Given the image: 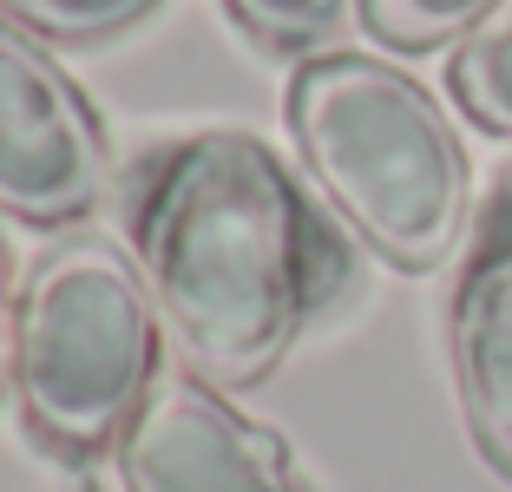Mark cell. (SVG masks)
<instances>
[{
	"label": "cell",
	"instance_id": "obj_1",
	"mask_svg": "<svg viewBox=\"0 0 512 492\" xmlns=\"http://www.w3.org/2000/svg\"><path fill=\"white\" fill-rule=\"evenodd\" d=\"M132 250L158 328L224 394L270 381L348 283L316 197L243 125L191 132L138 171Z\"/></svg>",
	"mask_w": 512,
	"mask_h": 492
},
{
	"label": "cell",
	"instance_id": "obj_2",
	"mask_svg": "<svg viewBox=\"0 0 512 492\" xmlns=\"http://www.w3.org/2000/svg\"><path fill=\"white\" fill-rule=\"evenodd\" d=\"M289 138L316 191L388 269L427 276L473 224V164L440 99L375 53H316L289 79Z\"/></svg>",
	"mask_w": 512,
	"mask_h": 492
},
{
	"label": "cell",
	"instance_id": "obj_3",
	"mask_svg": "<svg viewBox=\"0 0 512 492\" xmlns=\"http://www.w3.org/2000/svg\"><path fill=\"white\" fill-rule=\"evenodd\" d=\"M158 381V309L125 256L99 230L46 243L20 276L14 309V401L40 447H112Z\"/></svg>",
	"mask_w": 512,
	"mask_h": 492
},
{
	"label": "cell",
	"instance_id": "obj_4",
	"mask_svg": "<svg viewBox=\"0 0 512 492\" xmlns=\"http://www.w3.org/2000/svg\"><path fill=\"white\" fill-rule=\"evenodd\" d=\"M112 191L106 125L40 33L0 14V217L79 224Z\"/></svg>",
	"mask_w": 512,
	"mask_h": 492
},
{
	"label": "cell",
	"instance_id": "obj_5",
	"mask_svg": "<svg viewBox=\"0 0 512 492\" xmlns=\"http://www.w3.org/2000/svg\"><path fill=\"white\" fill-rule=\"evenodd\" d=\"M125 492H309L276 427L224 401L197 374H158L119 433Z\"/></svg>",
	"mask_w": 512,
	"mask_h": 492
},
{
	"label": "cell",
	"instance_id": "obj_6",
	"mask_svg": "<svg viewBox=\"0 0 512 492\" xmlns=\"http://www.w3.org/2000/svg\"><path fill=\"white\" fill-rule=\"evenodd\" d=\"M447 361L480 460L499 479H512V171L499 178L473 256L460 269V289H453Z\"/></svg>",
	"mask_w": 512,
	"mask_h": 492
},
{
	"label": "cell",
	"instance_id": "obj_7",
	"mask_svg": "<svg viewBox=\"0 0 512 492\" xmlns=\"http://www.w3.org/2000/svg\"><path fill=\"white\" fill-rule=\"evenodd\" d=\"M447 86H453L460 112H467L480 132L512 138V0L486 20V27H473L467 40L453 46Z\"/></svg>",
	"mask_w": 512,
	"mask_h": 492
},
{
	"label": "cell",
	"instance_id": "obj_8",
	"mask_svg": "<svg viewBox=\"0 0 512 492\" xmlns=\"http://www.w3.org/2000/svg\"><path fill=\"white\" fill-rule=\"evenodd\" d=\"M506 0H362V20L394 53H434L447 40H467L473 27L499 14Z\"/></svg>",
	"mask_w": 512,
	"mask_h": 492
},
{
	"label": "cell",
	"instance_id": "obj_9",
	"mask_svg": "<svg viewBox=\"0 0 512 492\" xmlns=\"http://www.w3.org/2000/svg\"><path fill=\"white\" fill-rule=\"evenodd\" d=\"M158 7H165V0H0L7 20H20L27 33L60 40V46L119 40V33H132L138 20H151Z\"/></svg>",
	"mask_w": 512,
	"mask_h": 492
},
{
	"label": "cell",
	"instance_id": "obj_10",
	"mask_svg": "<svg viewBox=\"0 0 512 492\" xmlns=\"http://www.w3.org/2000/svg\"><path fill=\"white\" fill-rule=\"evenodd\" d=\"M230 20L270 53H316L342 33L355 0H224Z\"/></svg>",
	"mask_w": 512,
	"mask_h": 492
},
{
	"label": "cell",
	"instance_id": "obj_11",
	"mask_svg": "<svg viewBox=\"0 0 512 492\" xmlns=\"http://www.w3.org/2000/svg\"><path fill=\"white\" fill-rule=\"evenodd\" d=\"M14 309H20V289H14L7 243H0V394H7V381H14Z\"/></svg>",
	"mask_w": 512,
	"mask_h": 492
},
{
	"label": "cell",
	"instance_id": "obj_12",
	"mask_svg": "<svg viewBox=\"0 0 512 492\" xmlns=\"http://www.w3.org/2000/svg\"><path fill=\"white\" fill-rule=\"evenodd\" d=\"M53 492H86V486H53Z\"/></svg>",
	"mask_w": 512,
	"mask_h": 492
}]
</instances>
